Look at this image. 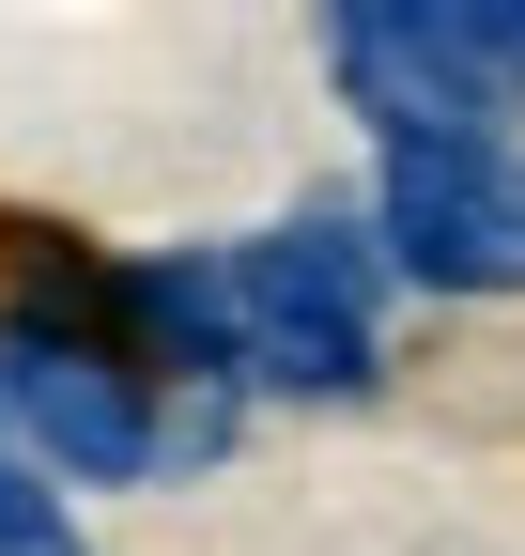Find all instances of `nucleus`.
I'll list each match as a JSON object with an SVG mask.
<instances>
[{
  "label": "nucleus",
  "instance_id": "1",
  "mask_svg": "<svg viewBox=\"0 0 525 556\" xmlns=\"http://www.w3.org/2000/svg\"><path fill=\"white\" fill-rule=\"evenodd\" d=\"M232 278V387H309V402H356L386 356V263L356 217H279L217 248Z\"/></svg>",
  "mask_w": 525,
  "mask_h": 556
},
{
  "label": "nucleus",
  "instance_id": "2",
  "mask_svg": "<svg viewBox=\"0 0 525 556\" xmlns=\"http://www.w3.org/2000/svg\"><path fill=\"white\" fill-rule=\"evenodd\" d=\"M371 263L418 294H525V139L495 124H418L371 155Z\"/></svg>",
  "mask_w": 525,
  "mask_h": 556
},
{
  "label": "nucleus",
  "instance_id": "3",
  "mask_svg": "<svg viewBox=\"0 0 525 556\" xmlns=\"http://www.w3.org/2000/svg\"><path fill=\"white\" fill-rule=\"evenodd\" d=\"M0 448H16L47 495H62V479H78V495H124V479L170 464V417H155V387L124 371V356L0 309Z\"/></svg>",
  "mask_w": 525,
  "mask_h": 556
},
{
  "label": "nucleus",
  "instance_id": "4",
  "mask_svg": "<svg viewBox=\"0 0 525 556\" xmlns=\"http://www.w3.org/2000/svg\"><path fill=\"white\" fill-rule=\"evenodd\" d=\"M324 47H341V78L386 139H418V124L510 139V109H525V16H495V0H386V16H341Z\"/></svg>",
  "mask_w": 525,
  "mask_h": 556
},
{
  "label": "nucleus",
  "instance_id": "5",
  "mask_svg": "<svg viewBox=\"0 0 525 556\" xmlns=\"http://www.w3.org/2000/svg\"><path fill=\"white\" fill-rule=\"evenodd\" d=\"M0 556H93V541H78V510H62L16 448H0Z\"/></svg>",
  "mask_w": 525,
  "mask_h": 556
}]
</instances>
